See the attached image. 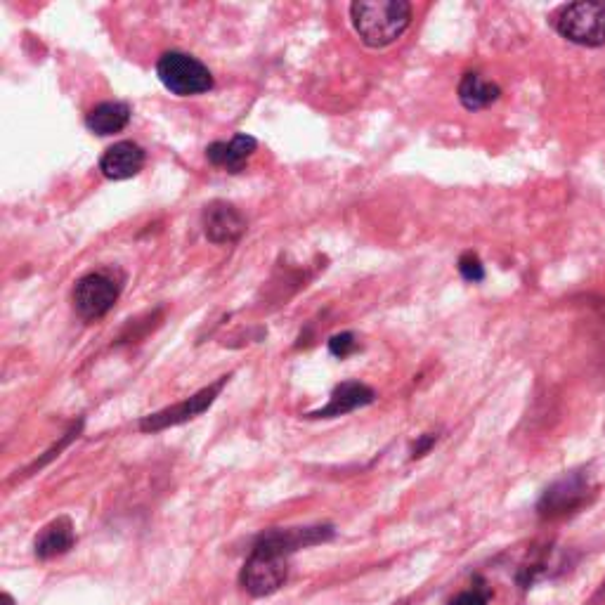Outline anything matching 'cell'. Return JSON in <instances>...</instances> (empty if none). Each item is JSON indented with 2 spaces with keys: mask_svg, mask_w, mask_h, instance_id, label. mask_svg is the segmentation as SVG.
Listing matches in <instances>:
<instances>
[{
  "mask_svg": "<svg viewBox=\"0 0 605 605\" xmlns=\"http://www.w3.org/2000/svg\"><path fill=\"white\" fill-rule=\"evenodd\" d=\"M227 381H230V376H223L218 383H213V386H208L204 390H199L197 395H192L190 400L178 402V405L166 407V409H161V412L145 416V419L140 421V431L159 433V431H164V428L180 426V424H185V421L197 419L199 414H204L206 409L216 402L220 390H223Z\"/></svg>",
  "mask_w": 605,
  "mask_h": 605,
  "instance_id": "52a82bcc",
  "label": "cell"
},
{
  "mask_svg": "<svg viewBox=\"0 0 605 605\" xmlns=\"http://www.w3.org/2000/svg\"><path fill=\"white\" fill-rule=\"evenodd\" d=\"M289 575V556L279 554V551L270 549V546L253 544L249 561L242 568V587L249 591L251 596H270L282 587Z\"/></svg>",
  "mask_w": 605,
  "mask_h": 605,
  "instance_id": "5b68a950",
  "label": "cell"
},
{
  "mask_svg": "<svg viewBox=\"0 0 605 605\" xmlns=\"http://www.w3.org/2000/svg\"><path fill=\"white\" fill-rule=\"evenodd\" d=\"M554 26L565 41L601 48L605 45V3H572L554 15Z\"/></svg>",
  "mask_w": 605,
  "mask_h": 605,
  "instance_id": "277c9868",
  "label": "cell"
},
{
  "mask_svg": "<svg viewBox=\"0 0 605 605\" xmlns=\"http://www.w3.org/2000/svg\"><path fill=\"white\" fill-rule=\"evenodd\" d=\"M145 149H142L138 142H116L102 154L100 159V171L104 178L109 180H128L135 178L142 168H145Z\"/></svg>",
  "mask_w": 605,
  "mask_h": 605,
  "instance_id": "9c48e42d",
  "label": "cell"
},
{
  "mask_svg": "<svg viewBox=\"0 0 605 605\" xmlns=\"http://www.w3.org/2000/svg\"><path fill=\"white\" fill-rule=\"evenodd\" d=\"M350 19L369 48H388L412 24V5L407 0H360L350 5Z\"/></svg>",
  "mask_w": 605,
  "mask_h": 605,
  "instance_id": "6da1fadb",
  "label": "cell"
},
{
  "mask_svg": "<svg viewBox=\"0 0 605 605\" xmlns=\"http://www.w3.org/2000/svg\"><path fill=\"white\" fill-rule=\"evenodd\" d=\"M156 76L164 83L166 90H171L178 97L204 95L213 88V76L204 62L187 52H166L156 62Z\"/></svg>",
  "mask_w": 605,
  "mask_h": 605,
  "instance_id": "3957f363",
  "label": "cell"
},
{
  "mask_svg": "<svg viewBox=\"0 0 605 605\" xmlns=\"http://www.w3.org/2000/svg\"><path fill=\"white\" fill-rule=\"evenodd\" d=\"M376 400V393L369 386H364L360 381H346L341 386H336L331 393L329 405L310 412L308 419H334V416H343L355 412V409L372 405Z\"/></svg>",
  "mask_w": 605,
  "mask_h": 605,
  "instance_id": "30bf717a",
  "label": "cell"
},
{
  "mask_svg": "<svg viewBox=\"0 0 605 605\" xmlns=\"http://www.w3.org/2000/svg\"><path fill=\"white\" fill-rule=\"evenodd\" d=\"M457 268H459V275L466 279V282H483L485 279V268H483V263H480V258L476 256V253H464V256L459 258V263H457Z\"/></svg>",
  "mask_w": 605,
  "mask_h": 605,
  "instance_id": "9a60e30c",
  "label": "cell"
},
{
  "mask_svg": "<svg viewBox=\"0 0 605 605\" xmlns=\"http://www.w3.org/2000/svg\"><path fill=\"white\" fill-rule=\"evenodd\" d=\"M130 116H133V112H130L126 102H102L90 109L86 116V126L90 133L107 138V135L121 133L130 123Z\"/></svg>",
  "mask_w": 605,
  "mask_h": 605,
  "instance_id": "4fadbf2b",
  "label": "cell"
},
{
  "mask_svg": "<svg viewBox=\"0 0 605 605\" xmlns=\"http://www.w3.org/2000/svg\"><path fill=\"white\" fill-rule=\"evenodd\" d=\"M3 605H15V603H12V598H10V594H3Z\"/></svg>",
  "mask_w": 605,
  "mask_h": 605,
  "instance_id": "d6986e66",
  "label": "cell"
},
{
  "mask_svg": "<svg viewBox=\"0 0 605 605\" xmlns=\"http://www.w3.org/2000/svg\"><path fill=\"white\" fill-rule=\"evenodd\" d=\"M355 348H357V341H355V336L350 334V331H346V334H336V336H331L329 338V350H331V355H336V357H348L350 353H355Z\"/></svg>",
  "mask_w": 605,
  "mask_h": 605,
  "instance_id": "2e32d148",
  "label": "cell"
},
{
  "mask_svg": "<svg viewBox=\"0 0 605 605\" xmlns=\"http://www.w3.org/2000/svg\"><path fill=\"white\" fill-rule=\"evenodd\" d=\"M435 440H438V435H433V433H428V435H424V438H419V442H416L414 450H412V459H421L424 454H428V450H431V447L435 445Z\"/></svg>",
  "mask_w": 605,
  "mask_h": 605,
  "instance_id": "ac0fdd59",
  "label": "cell"
},
{
  "mask_svg": "<svg viewBox=\"0 0 605 605\" xmlns=\"http://www.w3.org/2000/svg\"><path fill=\"white\" fill-rule=\"evenodd\" d=\"M589 480L582 473H570L561 480H556L549 490L544 492V497L539 499L537 511L539 516L546 520H556V518H565L570 513L580 511L584 504L589 502Z\"/></svg>",
  "mask_w": 605,
  "mask_h": 605,
  "instance_id": "8992f818",
  "label": "cell"
},
{
  "mask_svg": "<svg viewBox=\"0 0 605 605\" xmlns=\"http://www.w3.org/2000/svg\"><path fill=\"white\" fill-rule=\"evenodd\" d=\"M256 149H258L256 138H251V135L246 133H237L232 140L208 145L206 159L211 161L213 166L225 168L227 173H242L246 161L256 154Z\"/></svg>",
  "mask_w": 605,
  "mask_h": 605,
  "instance_id": "8fae6325",
  "label": "cell"
},
{
  "mask_svg": "<svg viewBox=\"0 0 605 605\" xmlns=\"http://www.w3.org/2000/svg\"><path fill=\"white\" fill-rule=\"evenodd\" d=\"M487 601H490V594H487L485 589H468V591H461V594L457 598H452L450 605H487Z\"/></svg>",
  "mask_w": 605,
  "mask_h": 605,
  "instance_id": "e0dca14e",
  "label": "cell"
},
{
  "mask_svg": "<svg viewBox=\"0 0 605 605\" xmlns=\"http://www.w3.org/2000/svg\"><path fill=\"white\" fill-rule=\"evenodd\" d=\"M201 225H204L208 242L218 246L239 242L246 232V218L232 204H227V201L208 204L204 208V216H201Z\"/></svg>",
  "mask_w": 605,
  "mask_h": 605,
  "instance_id": "ba28073f",
  "label": "cell"
},
{
  "mask_svg": "<svg viewBox=\"0 0 605 605\" xmlns=\"http://www.w3.org/2000/svg\"><path fill=\"white\" fill-rule=\"evenodd\" d=\"M459 102L464 104L468 112H480V109L490 107L499 100V95H502V88L497 86V83L487 81L480 74H473V71H468V74L461 76L459 81Z\"/></svg>",
  "mask_w": 605,
  "mask_h": 605,
  "instance_id": "5bb4252c",
  "label": "cell"
},
{
  "mask_svg": "<svg viewBox=\"0 0 605 605\" xmlns=\"http://www.w3.org/2000/svg\"><path fill=\"white\" fill-rule=\"evenodd\" d=\"M74 542H76L74 525H71L69 518L62 516L45 525V528L41 530V535L36 537L34 549H36L38 558L48 561V558L67 554L71 546H74Z\"/></svg>",
  "mask_w": 605,
  "mask_h": 605,
  "instance_id": "7c38bea8",
  "label": "cell"
},
{
  "mask_svg": "<svg viewBox=\"0 0 605 605\" xmlns=\"http://www.w3.org/2000/svg\"><path fill=\"white\" fill-rule=\"evenodd\" d=\"M123 291V275L116 268H102L83 275L74 286V308L78 317L95 322L107 315L119 301Z\"/></svg>",
  "mask_w": 605,
  "mask_h": 605,
  "instance_id": "7a4b0ae2",
  "label": "cell"
}]
</instances>
